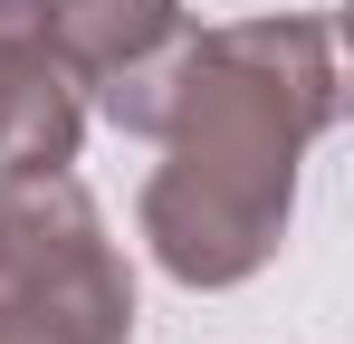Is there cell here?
<instances>
[{"label":"cell","instance_id":"277c9868","mask_svg":"<svg viewBox=\"0 0 354 344\" xmlns=\"http://www.w3.org/2000/svg\"><path fill=\"white\" fill-rule=\"evenodd\" d=\"M86 86L48 39V0H0V163H77Z\"/></svg>","mask_w":354,"mask_h":344},{"label":"cell","instance_id":"3957f363","mask_svg":"<svg viewBox=\"0 0 354 344\" xmlns=\"http://www.w3.org/2000/svg\"><path fill=\"white\" fill-rule=\"evenodd\" d=\"M48 39L115 134H163L182 48H192L182 0H48Z\"/></svg>","mask_w":354,"mask_h":344},{"label":"cell","instance_id":"6da1fadb","mask_svg":"<svg viewBox=\"0 0 354 344\" xmlns=\"http://www.w3.org/2000/svg\"><path fill=\"white\" fill-rule=\"evenodd\" d=\"M345 77L326 19L192 29L163 115V163L144 182V239L182 287H239L288 239L297 163L335 124Z\"/></svg>","mask_w":354,"mask_h":344},{"label":"cell","instance_id":"7a4b0ae2","mask_svg":"<svg viewBox=\"0 0 354 344\" xmlns=\"http://www.w3.org/2000/svg\"><path fill=\"white\" fill-rule=\"evenodd\" d=\"M134 268L67 163H0V344H124Z\"/></svg>","mask_w":354,"mask_h":344}]
</instances>
